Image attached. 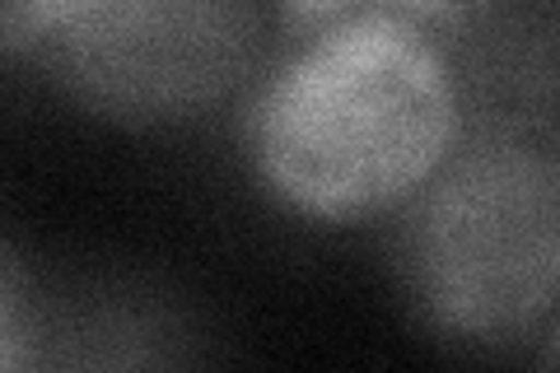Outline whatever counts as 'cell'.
I'll use <instances>...</instances> for the list:
<instances>
[{
  "label": "cell",
  "instance_id": "cell-1",
  "mask_svg": "<svg viewBox=\"0 0 560 373\" xmlns=\"http://www.w3.org/2000/svg\"><path fill=\"white\" fill-rule=\"evenodd\" d=\"M253 159L313 220L401 210L463 140V94L440 38L407 14H346L304 33L253 103Z\"/></svg>",
  "mask_w": 560,
  "mask_h": 373
},
{
  "label": "cell",
  "instance_id": "cell-2",
  "mask_svg": "<svg viewBox=\"0 0 560 373\" xmlns=\"http://www.w3.org/2000/svg\"><path fill=\"white\" fill-rule=\"evenodd\" d=\"M401 271L453 341L504 346L547 323L560 290V173L523 136L458 140L401 206Z\"/></svg>",
  "mask_w": 560,
  "mask_h": 373
},
{
  "label": "cell",
  "instance_id": "cell-3",
  "mask_svg": "<svg viewBox=\"0 0 560 373\" xmlns=\"http://www.w3.org/2000/svg\"><path fill=\"white\" fill-rule=\"evenodd\" d=\"M267 47V0H0V51L80 113L183 127L230 103Z\"/></svg>",
  "mask_w": 560,
  "mask_h": 373
},
{
  "label": "cell",
  "instance_id": "cell-4",
  "mask_svg": "<svg viewBox=\"0 0 560 373\" xmlns=\"http://www.w3.org/2000/svg\"><path fill=\"white\" fill-rule=\"evenodd\" d=\"M477 5V0H280V14H285L290 33H313L323 24H337L346 14H364V10H383V14H407L420 28H448L458 24L463 14Z\"/></svg>",
  "mask_w": 560,
  "mask_h": 373
},
{
  "label": "cell",
  "instance_id": "cell-5",
  "mask_svg": "<svg viewBox=\"0 0 560 373\" xmlns=\"http://www.w3.org/2000/svg\"><path fill=\"white\" fill-rule=\"evenodd\" d=\"M38 304L5 247H0V369H24L38 360Z\"/></svg>",
  "mask_w": 560,
  "mask_h": 373
}]
</instances>
